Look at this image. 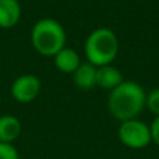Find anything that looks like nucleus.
<instances>
[{
	"mask_svg": "<svg viewBox=\"0 0 159 159\" xmlns=\"http://www.w3.org/2000/svg\"><path fill=\"white\" fill-rule=\"evenodd\" d=\"M0 102H2V96H0Z\"/></svg>",
	"mask_w": 159,
	"mask_h": 159,
	"instance_id": "4468645a",
	"label": "nucleus"
},
{
	"mask_svg": "<svg viewBox=\"0 0 159 159\" xmlns=\"http://www.w3.org/2000/svg\"><path fill=\"white\" fill-rule=\"evenodd\" d=\"M21 18L18 0H0V28H13Z\"/></svg>",
	"mask_w": 159,
	"mask_h": 159,
	"instance_id": "423d86ee",
	"label": "nucleus"
},
{
	"mask_svg": "<svg viewBox=\"0 0 159 159\" xmlns=\"http://www.w3.org/2000/svg\"><path fill=\"white\" fill-rule=\"evenodd\" d=\"M147 103L143 87L134 81H123L110 91L107 107L110 115L121 121L133 120L141 113Z\"/></svg>",
	"mask_w": 159,
	"mask_h": 159,
	"instance_id": "f257e3e1",
	"label": "nucleus"
},
{
	"mask_svg": "<svg viewBox=\"0 0 159 159\" xmlns=\"http://www.w3.org/2000/svg\"><path fill=\"white\" fill-rule=\"evenodd\" d=\"M55 64L60 71L73 74V73L78 69L81 61H80L78 53L75 52L74 49L63 48V49L55 56Z\"/></svg>",
	"mask_w": 159,
	"mask_h": 159,
	"instance_id": "9d476101",
	"label": "nucleus"
},
{
	"mask_svg": "<svg viewBox=\"0 0 159 159\" xmlns=\"http://www.w3.org/2000/svg\"><path fill=\"white\" fill-rule=\"evenodd\" d=\"M119 138L126 147L133 149L145 148L152 141L151 130L145 123L140 120H127L121 121L119 127Z\"/></svg>",
	"mask_w": 159,
	"mask_h": 159,
	"instance_id": "20e7f679",
	"label": "nucleus"
},
{
	"mask_svg": "<svg viewBox=\"0 0 159 159\" xmlns=\"http://www.w3.org/2000/svg\"><path fill=\"white\" fill-rule=\"evenodd\" d=\"M0 159H20L18 151L13 144L0 143Z\"/></svg>",
	"mask_w": 159,
	"mask_h": 159,
	"instance_id": "f8f14e48",
	"label": "nucleus"
},
{
	"mask_svg": "<svg viewBox=\"0 0 159 159\" xmlns=\"http://www.w3.org/2000/svg\"><path fill=\"white\" fill-rule=\"evenodd\" d=\"M119 52L117 36L109 28H98L92 31L85 42V53L88 61L95 67L110 64Z\"/></svg>",
	"mask_w": 159,
	"mask_h": 159,
	"instance_id": "7ed1b4c3",
	"label": "nucleus"
},
{
	"mask_svg": "<svg viewBox=\"0 0 159 159\" xmlns=\"http://www.w3.org/2000/svg\"><path fill=\"white\" fill-rule=\"evenodd\" d=\"M31 41L38 53L55 57L64 48L66 32L63 27L53 18H42L34 25Z\"/></svg>",
	"mask_w": 159,
	"mask_h": 159,
	"instance_id": "f03ea898",
	"label": "nucleus"
},
{
	"mask_svg": "<svg viewBox=\"0 0 159 159\" xmlns=\"http://www.w3.org/2000/svg\"><path fill=\"white\" fill-rule=\"evenodd\" d=\"M21 123L16 116L6 115L0 117V143L11 144L21 134Z\"/></svg>",
	"mask_w": 159,
	"mask_h": 159,
	"instance_id": "1a4fd4ad",
	"label": "nucleus"
},
{
	"mask_svg": "<svg viewBox=\"0 0 159 159\" xmlns=\"http://www.w3.org/2000/svg\"><path fill=\"white\" fill-rule=\"evenodd\" d=\"M149 130H151V138H152V141H154V143L159 147V116L155 119L154 121H152Z\"/></svg>",
	"mask_w": 159,
	"mask_h": 159,
	"instance_id": "ddd939ff",
	"label": "nucleus"
},
{
	"mask_svg": "<svg viewBox=\"0 0 159 159\" xmlns=\"http://www.w3.org/2000/svg\"><path fill=\"white\" fill-rule=\"evenodd\" d=\"M123 82L121 73L119 71L116 67L110 66H102L96 67V85L103 89H115L117 85Z\"/></svg>",
	"mask_w": 159,
	"mask_h": 159,
	"instance_id": "0eeeda50",
	"label": "nucleus"
},
{
	"mask_svg": "<svg viewBox=\"0 0 159 159\" xmlns=\"http://www.w3.org/2000/svg\"><path fill=\"white\" fill-rule=\"evenodd\" d=\"M147 106L149 107L152 113L157 115V117L159 116V88H155L149 92V95L147 96Z\"/></svg>",
	"mask_w": 159,
	"mask_h": 159,
	"instance_id": "9b49d317",
	"label": "nucleus"
},
{
	"mask_svg": "<svg viewBox=\"0 0 159 159\" xmlns=\"http://www.w3.org/2000/svg\"><path fill=\"white\" fill-rule=\"evenodd\" d=\"M73 80L80 89H92L93 87H96V67L89 61L81 63L78 69L73 73Z\"/></svg>",
	"mask_w": 159,
	"mask_h": 159,
	"instance_id": "6e6552de",
	"label": "nucleus"
},
{
	"mask_svg": "<svg viewBox=\"0 0 159 159\" xmlns=\"http://www.w3.org/2000/svg\"><path fill=\"white\" fill-rule=\"evenodd\" d=\"M41 91V81L32 74H24L18 77L11 85V95L17 102L28 103L38 96Z\"/></svg>",
	"mask_w": 159,
	"mask_h": 159,
	"instance_id": "39448f33",
	"label": "nucleus"
}]
</instances>
